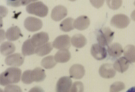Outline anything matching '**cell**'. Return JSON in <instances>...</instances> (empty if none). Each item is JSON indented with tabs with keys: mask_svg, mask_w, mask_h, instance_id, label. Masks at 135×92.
<instances>
[{
	"mask_svg": "<svg viewBox=\"0 0 135 92\" xmlns=\"http://www.w3.org/2000/svg\"><path fill=\"white\" fill-rule=\"evenodd\" d=\"M114 33L109 27H102L97 33V39L99 44L103 46L109 45L114 39Z\"/></svg>",
	"mask_w": 135,
	"mask_h": 92,
	"instance_id": "277c9868",
	"label": "cell"
},
{
	"mask_svg": "<svg viewBox=\"0 0 135 92\" xmlns=\"http://www.w3.org/2000/svg\"><path fill=\"white\" fill-rule=\"evenodd\" d=\"M84 86L82 82H76L73 83L70 92H84Z\"/></svg>",
	"mask_w": 135,
	"mask_h": 92,
	"instance_id": "f1b7e54d",
	"label": "cell"
},
{
	"mask_svg": "<svg viewBox=\"0 0 135 92\" xmlns=\"http://www.w3.org/2000/svg\"><path fill=\"white\" fill-rule=\"evenodd\" d=\"M122 1H108L107 4L111 9H117L120 8L122 5Z\"/></svg>",
	"mask_w": 135,
	"mask_h": 92,
	"instance_id": "f546056e",
	"label": "cell"
},
{
	"mask_svg": "<svg viewBox=\"0 0 135 92\" xmlns=\"http://www.w3.org/2000/svg\"><path fill=\"white\" fill-rule=\"evenodd\" d=\"M99 74L104 78H113L116 74V71L113 64L105 63L102 64L99 69Z\"/></svg>",
	"mask_w": 135,
	"mask_h": 92,
	"instance_id": "8fae6325",
	"label": "cell"
},
{
	"mask_svg": "<svg viewBox=\"0 0 135 92\" xmlns=\"http://www.w3.org/2000/svg\"><path fill=\"white\" fill-rule=\"evenodd\" d=\"M91 53L93 56L98 60H102L107 56V51L105 48L98 44L92 45Z\"/></svg>",
	"mask_w": 135,
	"mask_h": 92,
	"instance_id": "9c48e42d",
	"label": "cell"
},
{
	"mask_svg": "<svg viewBox=\"0 0 135 92\" xmlns=\"http://www.w3.org/2000/svg\"><path fill=\"white\" fill-rule=\"evenodd\" d=\"M24 26L29 31H37L42 28L43 22L40 20L33 17L29 16L25 19L24 22Z\"/></svg>",
	"mask_w": 135,
	"mask_h": 92,
	"instance_id": "8992f818",
	"label": "cell"
},
{
	"mask_svg": "<svg viewBox=\"0 0 135 92\" xmlns=\"http://www.w3.org/2000/svg\"><path fill=\"white\" fill-rule=\"evenodd\" d=\"M71 57L70 53L68 49H61L57 51L54 58L56 62L65 63L70 60Z\"/></svg>",
	"mask_w": 135,
	"mask_h": 92,
	"instance_id": "d6986e66",
	"label": "cell"
},
{
	"mask_svg": "<svg viewBox=\"0 0 135 92\" xmlns=\"http://www.w3.org/2000/svg\"><path fill=\"white\" fill-rule=\"evenodd\" d=\"M21 75V70L18 68H8L0 75V84L2 86H6L17 83L20 80Z\"/></svg>",
	"mask_w": 135,
	"mask_h": 92,
	"instance_id": "6da1fadb",
	"label": "cell"
},
{
	"mask_svg": "<svg viewBox=\"0 0 135 92\" xmlns=\"http://www.w3.org/2000/svg\"><path fill=\"white\" fill-rule=\"evenodd\" d=\"M15 46L11 42H5L1 44V53L3 56H6L12 54L15 52Z\"/></svg>",
	"mask_w": 135,
	"mask_h": 92,
	"instance_id": "7402d4cb",
	"label": "cell"
},
{
	"mask_svg": "<svg viewBox=\"0 0 135 92\" xmlns=\"http://www.w3.org/2000/svg\"><path fill=\"white\" fill-rule=\"evenodd\" d=\"M71 42L75 47L78 48H81L86 45L87 40L83 34L78 33L72 36Z\"/></svg>",
	"mask_w": 135,
	"mask_h": 92,
	"instance_id": "ffe728a7",
	"label": "cell"
},
{
	"mask_svg": "<svg viewBox=\"0 0 135 92\" xmlns=\"http://www.w3.org/2000/svg\"><path fill=\"white\" fill-rule=\"evenodd\" d=\"M67 14V9L65 7L62 5H58L53 8L51 16L54 21H59L65 17Z\"/></svg>",
	"mask_w": 135,
	"mask_h": 92,
	"instance_id": "4fadbf2b",
	"label": "cell"
},
{
	"mask_svg": "<svg viewBox=\"0 0 135 92\" xmlns=\"http://www.w3.org/2000/svg\"><path fill=\"white\" fill-rule=\"evenodd\" d=\"M49 40V34L46 32H43L34 34L31 39L32 43L36 48L46 43Z\"/></svg>",
	"mask_w": 135,
	"mask_h": 92,
	"instance_id": "7c38bea8",
	"label": "cell"
},
{
	"mask_svg": "<svg viewBox=\"0 0 135 92\" xmlns=\"http://www.w3.org/2000/svg\"><path fill=\"white\" fill-rule=\"evenodd\" d=\"M126 92H135V87L130 88Z\"/></svg>",
	"mask_w": 135,
	"mask_h": 92,
	"instance_id": "e575fe53",
	"label": "cell"
},
{
	"mask_svg": "<svg viewBox=\"0 0 135 92\" xmlns=\"http://www.w3.org/2000/svg\"><path fill=\"white\" fill-rule=\"evenodd\" d=\"M91 4L94 7L97 8H99L102 6L104 3V1H91Z\"/></svg>",
	"mask_w": 135,
	"mask_h": 92,
	"instance_id": "1f68e13d",
	"label": "cell"
},
{
	"mask_svg": "<svg viewBox=\"0 0 135 92\" xmlns=\"http://www.w3.org/2000/svg\"><path fill=\"white\" fill-rule=\"evenodd\" d=\"M108 52L110 56L117 58L120 57L124 52L122 46L118 43H114L108 46Z\"/></svg>",
	"mask_w": 135,
	"mask_h": 92,
	"instance_id": "ac0fdd59",
	"label": "cell"
},
{
	"mask_svg": "<svg viewBox=\"0 0 135 92\" xmlns=\"http://www.w3.org/2000/svg\"><path fill=\"white\" fill-rule=\"evenodd\" d=\"M52 45L58 49H68L71 45L70 38L67 34L59 36L53 42Z\"/></svg>",
	"mask_w": 135,
	"mask_h": 92,
	"instance_id": "52a82bcc",
	"label": "cell"
},
{
	"mask_svg": "<svg viewBox=\"0 0 135 92\" xmlns=\"http://www.w3.org/2000/svg\"><path fill=\"white\" fill-rule=\"evenodd\" d=\"M124 55L129 63L135 62V46L129 45L125 47L124 50Z\"/></svg>",
	"mask_w": 135,
	"mask_h": 92,
	"instance_id": "603a6c76",
	"label": "cell"
},
{
	"mask_svg": "<svg viewBox=\"0 0 135 92\" xmlns=\"http://www.w3.org/2000/svg\"><path fill=\"white\" fill-rule=\"evenodd\" d=\"M36 48L33 46L31 39L24 42L22 47V52L24 56H30L35 53Z\"/></svg>",
	"mask_w": 135,
	"mask_h": 92,
	"instance_id": "44dd1931",
	"label": "cell"
},
{
	"mask_svg": "<svg viewBox=\"0 0 135 92\" xmlns=\"http://www.w3.org/2000/svg\"><path fill=\"white\" fill-rule=\"evenodd\" d=\"M72 85V80L68 76L61 77L58 81L56 92H70Z\"/></svg>",
	"mask_w": 135,
	"mask_h": 92,
	"instance_id": "ba28073f",
	"label": "cell"
},
{
	"mask_svg": "<svg viewBox=\"0 0 135 92\" xmlns=\"http://www.w3.org/2000/svg\"><path fill=\"white\" fill-rule=\"evenodd\" d=\"M74 19L72 18H68L61 22L60 25V29L65 32L70 31L74 28Z\"/></svg>",
	"mask_w": 135,
	"mask_h": 92,
	"instance_id": "d4e9b609",
	"label": "cell"
},
{
	"mask_svg": "<svg viewBox=\"0 0 135 92\" xmlns=\"http://www.w3.org/2000/svg\"><path fill=\"white\" fill-rule=\"evenodd\" d=\"M56 64L57 62L53 56H49L45 57L41 62V65L46 69L52 68L56 65Z\"/></svg>",
	"mask_w": 135,
	"mask_h": 92,
	"instance_id": "484cf974",
	"label": "cell"
},
{
	"mask_svg": "<svg viewBox=\"0 0 135 92\" xmlns=\"http://www.w3.org/2000/svg\"><path fill=\"white\" fill-rule=\"evenodd\" d=\"M28 92H45L41 88L39 87H33Z\"/></svg>",
	"mask_w": 135,
	"mask_h": 92,
	"instance_id": "d6a6232c",
	"label": "cell"
},
{
	"mask_svg": "<svg viewBox=\"0 0 135 92\" xmlns=\"http://www.w3.org/2000/svg\"><path fill=\"white\" fill-rule=\"evenodd\" d=\"M46 77V75L44 69L38 67L33 70H27L24 72L21 80L23 83L30 84L33 82H42Z\"/></svg>",
	"mask_w": 135,
	"mask_h": 92,
	"instance_id": "7a4b0ae2",
	"label": "cell"
},
{
	"mask_svg": "<svg viewBox=\"0 0 135 92\" xmlns=\"http://www.w3.org/2000/svg\"><path fill=\"white\" fill-rule=\"evenodd\" d=\"M131 22L128 16L122 14H118L114 15L110 21L112 26L117 28H124L127 27Z\"/></svg>",
	"mask_w": 135,
	"mask_h": 92,
	"instance_id": "5b68a950",
	"label": "cell"
},
{
	"mask_svg": "<svg viewBox=\"0 0 135 92\" xmlns=\"http://www.w3.org/2000/svg\"><path fill=\"white\" fill-rule=\"evenodd\" d=\"M134 5H135V1L134 2Z\"/></svg>",
	"mask_w": 135,
	"mask_h": 92,
	"instance_id": "d590c367",
	"label": "cell"
},
{
	"mask_svg": "<svg viewBox=\"0 0 135 92\" xmlns=\"http://www.w3.org/2000/svg\"><path fill=\"white\" fill-rule=\"evenodd\" d=\"M35 1H8V5L13 7H19L21 5H25L28 4L30 2H34Z\"/></svg>",
	"mask_w": 135,
	"mask_h": 92,
	"instance_id": "4316f807",
	"label": "cell"
},
{
	"mask_svg": "<svg viewBox=\"0 0 135 92\" xmlns=\"http://www.w3.org/2000/svg\"><path fill=\"white\" fill-rule=\"evenodd\" d=\"M131 18L133 21H135V10H134L131 13Z\"/></svg>",
	"mask_w": 135,
	"mask_h": 92,
	"instance_id": "836d02e7",
	"label": "cell"
},
{
	"mask_svg": "<svg viewBox=\"0 0 135 92\" xmlns=\"http://www.w3.org/2000/svg\"><path fill=\"white\" fill-rule=\"evenodd\" d=\"M22 36L21 30L16 26H12L7 30L6 33L7 39L10 41H15L18 40Z\"/></svg>",
	"mask_w": 135,
	"mask_h": 92,
	"instance_id": "e0dca14e",
	"label": "cell"
},
{
	"mask_svg": "<svg viewBox=\"0 0 135 92\" xmlns=\"http://www.w3.org/2000/svg\"><path fill=\"white\" fill-rule=\"evenodd\" d=\"M26 9L29 14L40 17L46 16L49 12L47 7L41 2H35L31 3L26 7Z\"/></svg>",
	"mask_w": 135,
	"mask_h": 92,
	"instance_id": "3957f363",
	"label": "cell"
},
{
	"mask_svg": "<svg viewBox=\"0 0 135 92\" xmlns=\"http://www.w3.org/2000/svg\"><path fill=\"white\" fill-rule=\"evenodd\" d=\"M129 66V62L125 57L118 59L114 63L113 66L114 69L119 72L123 73L127 71Z\"/></svg>",
	"mask_w": 135,
	"mask_h": 92,
	"instance_id": "2e32d148",
	"label": "cell"
},
{
	"mask_svg": "<svg viewBox=\"0 0 135 92\" xmlns=\"http://www.w3.org/2000/svg\"><path fill=\"white\" fill-rule=\"evenodd\" d=\"M25 60L23 55L19 53L8 56L5 59V62L7 65L13 67H19L22 65Z\"/></svg>",
	"mask_w": 135,
	"mask_h": 92,
	"instance_id": "30bf717a",
	"label": "cell"
},
{
	"mask_svg": "<svg viewBox=\"0 0 135 92\" xmlns=\"http://www.w3.org/2000/svg\"><path fill=\"white\" fill-rule=\"evenodd\" d=\"M70 76L75 79H81L84 77L85 70L83 65L79 64H75L70 68Z\"/></svg>",
	"mask_w": 135,
	"mask_h": 92,
	"instance_id": "5bb4252c",
	"label": "cell"
},
{
	"mask_svg": "<svg viewBox=\"0 0 135 92\" xmlns=\"http://www.w3.org/2000/svg\"><path fill=\"white\" fill-rule=\"evenodd\" d=\"M125 88L124 84L121 82H116L111 85L110 92H119Z\"/></svg>",
	"mask_w": 135,
	"mask_h": 92,
	"instance_id": "83f0119b",
	"label": "cell"
},
{
	"mask_svg": "<svg viewBox=\"0 0 135 92\" xmlns=\"http://www.w3.org/2000/svg\"><path fill=\"white\" fill-rule=\"evenodd\" d=\"M90 24V21L89 18L85 15H81L75 20L74 26L76 29L83 31L88 28Z\"/></svg>",
	"mask_w": 135,
	"mask_h": 92,
	"instance_id": "9a60e30c",
	"label": "cell"
},
{
	"mask_svg": "<svg viewBox=\"0 0 135 92\" xmlns=\"http://www.w3.org/2000/svg\"><path fill=\"white\" fill-rule=\"evenodd\" d=\"M53 48V46L51 43L48 42L36 48L35 53L40 56H43L50 53Z\"/></svg>",
	"mask_w": 135,
	"mask_h": 92,
	"instance_id": "cb8c5ba5",
	"label": "cell"
},
{
	"mask_svg": "<svg viewBox=\"0 0 135 92\" xmlns=\"http://www.w3.org/2000/svg\"><path fill=\"white\" fill-rule=\"evenodd\" d=\"M4 92H22L21 88L15 85H9L4 88Z\"/></svg>",
	"mask_w": 135,
	"mask_h": 92,
	"instance_id": "4dcf8cb0",
	"label": "cell"
}]
</instances>
